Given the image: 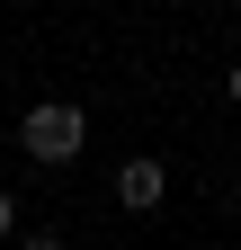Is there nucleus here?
I'll list each match as a JSON object with an SVG mask.
<instances>
[{
    "instance_id": "3",
    "label": "nucleus",
    "mask_w": 241,
    "mask_h": 250,
    "mask_svg": "<svg viewBox=\"0 0 241 250\" xmlns=\"http://www.w3.org/2000/svg\"><path fill=\"white\" fill-rule=\"evenodd\" d=\"M9 241H18V250H72L63 232H45V224H36V232H9Z\"/></svg>"
},
{
    "instance_id": "2",
    "label": "nucleus",
    "mask_w": 241,
    "mask_h": 250,
    "mask_svg": "<svg viewBox=\"0 0 241 250\" xmlns=\"http://www.w3.org/2000/svg\"><path fill=\"white\" fill-rule=\"evenodd\" d=\"M170 197V170L152 161V152H125V161H116V206H125V214H152Z\"/></svg>"
},
{
    "instance_id": "4",
    "label": "nucleus",
    "mask_w": 241,
    "mask_h": 250,
    "mask_svg": "<svg viewBox=\"0 0 241 250\" xmlns=\"http://www.w3.org/2000/svg\"><path fill=\"white\" fill-rule=\"evenodd\" d=\"M9 232H18V197L0 188V241H9Z\"/></svg>"
},
{
    "instance_id": "1",
    "label": "nucleus",
    "mask_w": 241,
    "mask_h": 250,
    "mask_svg": "<svg viewBox=\"0 0 241 250\" xmlns=\"http://www.w3.org/2000/svg\"><path fill=\"white\" fill-rule=\"evenodd\" d=\"M18 152H27V161H45V170L80 161V152H89V107H72V99H36V107L18 116Z\"/></svg>"
}]
</instances>
